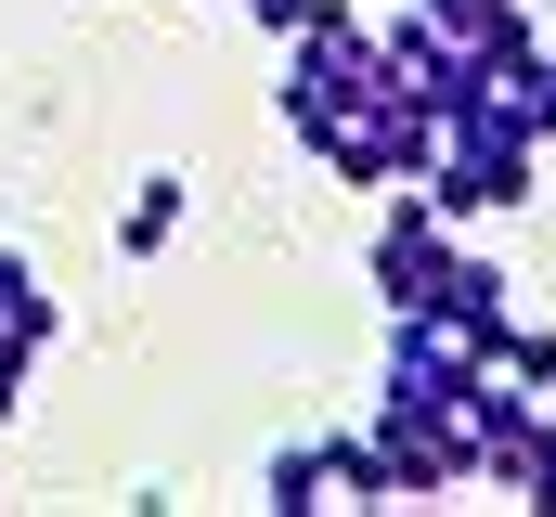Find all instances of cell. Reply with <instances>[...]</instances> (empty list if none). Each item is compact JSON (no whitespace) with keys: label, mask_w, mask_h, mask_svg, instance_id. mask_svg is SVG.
I'll list each match as a JSON object with an SVG mask.
<instances>
[{"label":"cell","mask_w":556,"mask_h":517,"mask_svg":"<svg viewBox=\"0 0 556 517\" xmlns=\"http://www.w3.org/2000/svg\"><path fill=\"white\" fill-rule=\"evenodd\" d=\"M260 505H273V517H324V505H337V479H324V440H285L273 466H260Z\"/></svg>","instance_id":"4"},{"label":"cell","mask_w":556,"mask_h":517,"mask_svg":"<svg viewBox=\"0 0 556 517\" xmlns=\"http://www.w3.org/2000/svg\"><path fill=\"white\" fill-rule=\"evenodd\" d=\"M376 505H453L466 492V414H427V401H376Z\"/></svg>","instance_id":"1"},{"label":"cell","mask_w":556,"mask_h":517,"mask_svg":"<svg viewBox=\"0 0 556 517\" xmlns=\"http://www.w3.org/2000/svg\"><path fill=\"white\" fill-rule=\"evenodd\" d=\"M440 272H453V220L402 181V194L376 207V311H427V298H440Z\"/></svg>","instance_id":"2"},{"label":"cell","mask_w":556,"mask_h":517,"mask_svg":"<svg viewBox=\"0 0 556 517\" xmlns=\"http://www.w3.org/2000/svg\"><path fill=\"white\" fill-rule=\"evenodd\" d=\"M505 311H518V285H505L492 258H466V247H453L440 298H427V324H440V337H466V350H492V337H505Z\"/></svg>","instance_id":"3"},{"label":"cell","mask_w":556,"mask_h":517,"mask_svg":"<svg viewBox=\"0 0 556 517\" xmlns=\"http://www.w3.org/2000/svg\"><path fill=\"white\" fill-rule=\"evenodd\" d=\"M168 234H181V168L130 181V207H117V258H168Z\"/></svg>","instance_id":"5"},{"label":"cell","mask_w":556,"mask_h":517,"mask_svg":"<svg viewBox=\"0 0 556 517\" xmlns=\"http://www.w3.org/2000/svg\"><path fill=\"white\" fill-rule=\"evenodd\" d=\"M505 388H531V401H556V324H531V311H505V337L479 350Z\"/></svg>","instance_id":"6"},{"label":"cell","mask_w":556,"mask_h":517,"mask_svg":"<svg viewBox=\"0 0 556 517\" xmlns=\"http://www.w3.org/2000/svg\"><path fill=\"white\" fill-rule=\"evenodd\" d=\"M247 13H260V26H273V39H285V26H298V0H247Z\"/></svg>","instance_id":"8"},{"label":"cell","mask_w":556,"mask_h":517,"mask_svg":"<svg viewBox=\"0 0 556 517\" xmlns=\"http://www.w3.org/2000/svg\"><path fill=\"white\" fill-rule=\"evenodd\" d=\"M505 104H518V117H531V142H556V39H544V52H531V78H518V91H505Z\"/></svg>","instance_id":"7"}]
</instances>
